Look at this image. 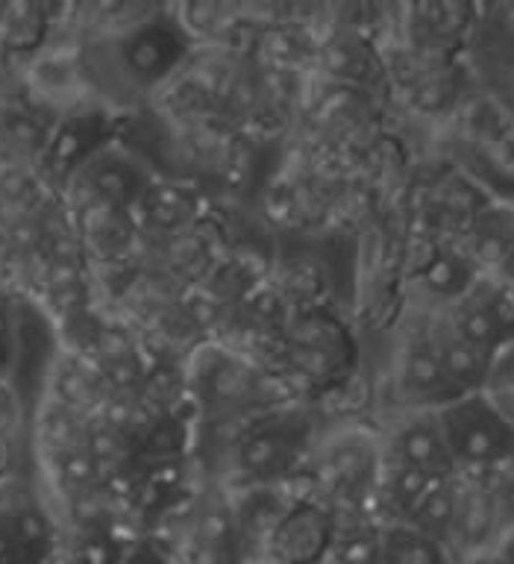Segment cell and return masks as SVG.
I'll return each instance as SVG.
<instances>
[{"instance_id":"9c48e42d","label":"cell","mask_w":514,"mask_h":564,"mask_svg":"<svg viewBox=\"0 0 514 564\" xmlns=\"http://www.w3.org/2000/svg\"><path fill=\"white\" fill-rule=\"evenodd\" d=\"M496 500L482 488H459V509L452 520V532L447 541L464 546V550H479L494 535Z\"/></svg>"},{"instance_id":"8fae6325","label":"cell","mask_w":514,"mask_h":564,"mask_svg":"<svg viewBox=\"0 0 514 564\" xmlns=\"http://www.w3.org/2000/svg\"><path fill=\"white\" fill-rule=\"evenodd\" d=\"M51 12L39 3H7L0 7V47L10 53L36 51L45 42Z\"/></svg>"},{"instance_id":"5b68a950","label":"cell","mask_w":514,"mask_h":564,"mask_svg":"<svg viewBox=\"0 0 514 564\" xmlns=\"http://www.w3.org/2000/svg\"><path fill=\"white\" fill-rule=\"evenodd\" d=\"M382 465V438L364 426L329 432L311 447V467L320 488L332 497L362 500L376 491Z\"/></svg>"},{"instance_id":"3957f363","label":"cell","mask_w":514,"mask_h":564,"mask_svg":"<svg viewBox=\"0 0 514 564\" xmlns=\"http://www.w3.org/2000/svg\"><path fill=\"white\" fill-rule=\"evenodd\" d=\"M444 438L459 467H500L514 458V421L485 391H468L438 409Z\"/></svg>"},{"instance_id":"7c38bea8","label":"cell","mask_w":514,"mask_h":564,"mask_svg":"<svg viewBox=\"0 0 514 564\" xmlns=\"http://www.w3.org/2000/svg\"><path fill=\"white\" fill-rule=\"evenodd\" d=\"M380 564H444V544L408 523H400L382 532Z\"/></svg>"},{"instance_id":"5bb4252c","label":"cell","mask_w":514,"mask_h":564,"mask_svg":"<svg viewBox=\"0 0 514 564\" xmlns=\"http://www.w3.org/2000/svg\"><path fill=\"white\" fill-rule=\"evenodd\" d=\"M485 394H491L496 403H512L514 400V338H505L494 352H491V365H488Z\"/></svg>"},{"instance_id":"4fadbf2b","label":"cell","mask_w":514,"mask_h":564,"mask_svg":"<svg viewBox=\"0 0 514 564\" xmlns=\"http://www.w3.org/2000/svg\"><path fill=\"white\" fill-rule=\"evenodd\" d=\"M417 24L426 26V33L438 39H452L459 35L470 21V9L464 3H424L412 9Z\"/></svg>"},{"instance_id":"ba28073f","label":"cell","mask_w":514,"mask_h":564,"mask_svg":"<svg viewBox=\"0 0 514 564\" xmlns=\"http://www.w3.org/2000/svg\"><path fill=\"white\" fill-rule=\"evenodd\" d=\"M397 386L417 409H441L461 397L447 370L435 356L429 335L408 341L397 356Z\"/></svg>"},{"instance_id":"9a60e30c","label":"cell","mask_w":514,"mask_h":564,"mask_svg":"<svg viewBox=\"0 0 514 564\" xmlns=\"http://www.w3.org/2000/svg\"><path fill=\"white\" fill-rule=\"evenodd\" d=\"M116 553L107 541H89V544L80 550V562L83 564H112Z\"/></svg>"},{"instance_id":"52a82bcc","label":"cell","mask_w":514,"mask_h":564,"mask_svg":"<svg viewBox=\"0 0 514 564\" xmlns=\"http://www.w3.org/2000/svg\"><path fill=\"white\" fill-rule=\"evenodd\" d=\"M336 541V523L320 502H294L276 520L267 546L280 564H318Z\"/></svg>"},{"instance_id":"30bf717a","label":"cell","mask_w":514,"mask_h":564,"mask_svg":"<svg viewBox=\"0 0 514 564\" xmlns=\"http://www.w3.org/2000/svg\"><path fill=\"white\" fill-rule=\"evenodd\" d=\"M456 509H459V485L452 482V476H444L426 488L424 497L415 502V509L408 511L406 523L444 544L452 532Z\"/></svg>"},{"instance_id":"2e32d148","label":"cell","mask_w":514,"mask_h":564,"mask_svg":"<svg viewBox=\"0 0 514 564\" xmlns=\"http://www.w3.org/2000/svg\"><path fill=\"white\" fill-rule=\"evenodd\" d=\"M127 564H162L160 558H156V555H151V553H142V555H135V558H130V562Z\"/></svg>"},{"instance_id":"277c9868","label":"cell","mask_w":514,"mask_h":564,"mask_svg":"<svg viewBox=\"0 0 514 564\" xmlns=\"http://www.w3.org/2000/svg\"><path fill=\"white\" fill-rule=\"evenodd\" d=\"M236 444L230 449L232 470L250 482H267L288 474L311 444V423L294 409H267L239 423Z\"/></svg>"},{"instance_id":"8992f818","label":"cell","mask_w":514,"mask_h":564,"mask_svg":"<svg viewBox=\"0 0 514 564\" xmlns=\"http://www.w3.org/2000/svg\"><path fill=\"white\" fill-rule=\"evenodd\" d=\"M382 449L403 465L424 470L433 479L456 474V462L444 438L438 409H412L382 438Z\"/></svg>"},{"instance_id":"6da1fadb","label":"cell","mask_w":514,"mask_h":564,"mask_svg":"<svg viewBox=\"0 0 514 564\" xmlns=\"http://www.w3.org/2000/svg\"><path fill=\"white\" fill-rule=\"evenodd\" d=\"M91 51L98 59L91 68L95 74H103L121 88L147 91L165 83L177 68L186 56V42L177 26L142 15L139 21H121Z\"/></svg>"},{"instance_id":"7a4b0ae2","label":"cell","mask_w":514,"mask_h":564,"mask_svg":"<svg viewBox=\"0 0 514 564\" xmlns=\"http://www.w3.org/2000/svg\"><path fill=\"white\" fill-rule=\"evenodd\" d=\"M188 388L195 394V403L212 421L241 423L274 409L267 397L265 373L250 359L218 344H206L192 356Z\"/></svg>"}]
</instances>
